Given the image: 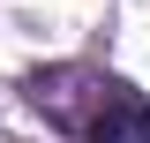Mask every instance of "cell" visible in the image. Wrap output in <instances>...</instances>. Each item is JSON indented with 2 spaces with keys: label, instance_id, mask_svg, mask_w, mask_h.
Masks as SVG:
<instances>
[{
  "label": "cell",
  "instance_id": "obj_1",
  "mask_svg": "<svg viewBox=\"0 0 150 143\" xmlns=\"http://www.w3.org/2000/svg\"><path fill=\"white\" fill-rule=\"evenodd\" d=\"M30 106L53 113L83 143H150V98L128 90L120 75H98V68H45V75H30Z\"/></svg>",
  "mask_w": 150,
  "mask_h": 143
}]
</instances>
